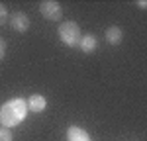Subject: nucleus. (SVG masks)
Wrapping results in <instances>:
<instances>
[{"instance_id": "10", "label": "nucleus", "mask_w": 147, "mask_h": 141, "mask_svg": "<svg viewBox=\"0 0 147 141\" xmlns=\"http://www.w3.org/2000/svg\"><path fill=\"white\" fill-rule=\"evenodd\" d=\"M6 18H8V8H6V6L0 2V26L6 22Z\"/></svg>"}, {"instance_id": "1", "label": "nucleus", "mask_w": 147, "mask_h": 141, "mask_svg": "<svg viewBox=\"0 0 147 141\" xmlns=\"http://www.w3.org/2000/svg\"><path fill=\"white\" fill-rule=\"evenodd\" d=\"M28 114V106L24 98H12L8 102L0 106V126L2 128H16L18 124H22Z\"/></svg>"}, {"instance_id": "3", "label": "nucleus", "mask_w": 147, "mask_h": 141, "mask_svg": "<svg viewBox=\"0 0 147 141\" xmlns=\"http://www.w3.org/2000/svg\"><path fill=\"white\" fill-rule=\"evenodd\" d=\"M39 12L49 22H59L63 18V8H61V4L57 0H43L39 4Z\"/></svg>"}, {"instance_id": "7", "label": "nucleus", "mask_w": 147, "mask_h": 141, "mask_svg": "<svg viewBox=\"0 0 147 141\" xmlns=\"http://www.w3.org/2000/svg\"><path fill=\"white\" fill-rule=\"evenodd\" d=\"M67 141H90V135L79 126H71L67 129Z\"/></svg>"}, {"instance_id": "2", "label": "nucleus", "mask_w": 147, "mask_h": 141, "mask_svg": "<svg viewBox=\"0 0 147 141\" xmlns=\"http://www.w3.org/2000/svg\"><path fill=\"white\" fill-rule=\"evenodd\" d=\"M57 34H59V39H61V43L67 47H77L80 41V28L77 26L75 22H63L59 26V30H57Z\"/></svg>"}, {"instance_id": "8", "label": "nucleus", "mask_w": 147, "mask_h": 141, "mask_svg": "<svg viewBox=\"0 0 147 141\" xmlns=\"http://www.w3.org/2000/svg\"><path fill=\"white\" fill-rule=\"evenodd\" d=\"M122 39H124V32H122V28L112 26V28L106 30V41H108L110 45H120Z\"/></svg>"}, {"instance_id": "11", "label": "nucleus", "mask_w": 147, "mask_h": 141, "mask_svg": "<svg viewBox=\"0 0 147 141\" xmlns=\"http://www.w3.org/2000/svg\"><path fill=\"white\" fill-rule=\"evenodd\" d=\"M4 55H6V41L0 39V61L4 59Z\"/></svg>"}, {"instance_id": "4", "label": "nucleus", "mask_w": 147, "mask_h": 141, "mask_svg": "<svg viewBox=\"0 0 147 141\" xmlns=\"http://www.w3.org/2000/svg\"><path fill=\"white\" fill-rule=\"evenodd\" d=\"M10 26L14 32H20V34L28 32L30 30V18H28V14L26 12H14L10 16Z\"/></svg>"}, {"instance_id": "9", "label": "nucleus", "mask_w": 147, "mask_h": 141, "mask_svg": "<svg viewBox=\"0 0 147 141\" xmlns=\"http://www.w3.org/2000/svg\"><path fill=\"white\" fill-rule=\"evenodd\" d=\"M0 141H14L12 129H8V128H2V126H0Z\"/></svg>"}, {"instance_id": "6", "label": "nucleus", "mask_w": 147, "mask_h": 141, "mask_svg": "<svg viewBox=\"0 0 147 141\" xmlns=\"http://www.w3.org/2000/svg\"><path fill=\"white\" fill-rule=\"evenodd\" d=\"M96 45H98V39H96L92 34H86V35L80 37V41H79L77 47H79L82 53H92V51L96 49Z\"/></svg>"}, {"instance_id": "12", "label": "nucleus", "mask_w": 147, "mask_h": 141, "mask_svg": "<svg viewBox=\"0 0 147 141\" xmlns=\"http://www.w3.org/2000/svg\"><path fill=\"white\" fill-rule=\"evenodd\" d=\"M137 6H139V8L143 10V8H145V6H147V2H145V0H139V2H137Z\"/></svg>"}, {"instance_id": "5", "label": "nucleus", "mask_w": 147, "mask_h": 141, "mask_svg": "<svg viewBox=\"0 0 147 141\" xmlns=\"http://www.w3.org/2000/svg\"><path fill=\"white\" fill-rule=\"evenodd\" d=\"M26 106H28V110L30 112H43L45 110V106H47V100H45V96H41V94H32L28 100H26Z\"/></svg>"}]
</instances>
